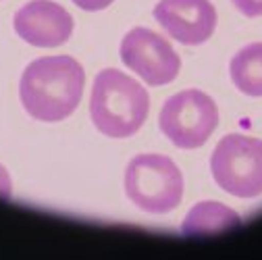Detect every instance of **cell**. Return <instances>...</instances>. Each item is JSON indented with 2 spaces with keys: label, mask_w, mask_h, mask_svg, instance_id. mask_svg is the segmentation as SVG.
<instances>
[{
  "label": "cell",
  "mask_w": 262,
  "mask_h": 260,
  "mask_svg": "<svg viewBox=\"0 0 262 260\" xmlns=\"http://www.w3.org/2000/svg\"><path fill=\"white\" fill-rule=\"evenodd\" d=\"M85 85L83 67L73 56H42L27 64L19 83V98L27 115L56 123L75 113Z\"/></svg>",
  "instance_id": "1"
},
{
  "label": "cell",
  "mask_w": 262,
  "mask_h": 260,
  "mask_svg": "<svg viewBox=\"0 0 262 260\" xmlns=\"http://www.w3.org/2000/svg\"><path fill=\"white\" fill-rule=\"evenodd\" d=\"M150 113V98L142 83L123 71L104 69L96 75L90 115L96 129L106 138H129L140 132Z\"/></svg>",
  "instance_id": "2"
},
{
  "label": "cell",
  "mask_w": 262,
  "mask_h": 260,
  "mask_svg": "<svg viewBox=\"0 0 262 260\" xmlns=\"http://www.w3.org/2000/svg\"><path fill=\"white\" fill-rule=\"evenodd\" d=\"M125 193L140 210L165 214L183 198V175L165 154H140L125 171Z\"/></svg>",
  "instance_id": "3"
},
{
  "label": "cell",
  "mask_w": 262,
  "mask_h": 260,
  "mask_svg": "<svg viewBox=\"0 0 262 260\" xmlns=\"http://www.w3.org/2000/svg\"><path fill=\"white\" fill-rule=\"evenodd\" d=\"M210 171L223 191L235 198H258L262 193V140L242 134L225 136L210 156Z\"/></svg>",
  "instance_id": "4"
},
{
  "label": "cell",
  "mask_w": 262,
  "mask_h": 260,
  "mask_svg": "<svg viewBox=\"0 0 262 260\" xmlns=\"http://www.w3.org/2000/svg\"><path fill=\"white\" fill-rule=\"evenodd\" d=\"M219 125V106L208 94L185 90L162 104L158 127L177 148L193 150L208 142Z\"/></svg>",
  "instance_id": "5"
},
{
  "label": "cell",
  "mask_w": 262,
  "mask_h": 260,
  "mask_svg": "<svg viewBox=\"0 0 262 260\" xmlns=\"http://www.w3.org/2000/svg\"><path fill=\"white\" fill-rule=\"evenodd\" d=\"M121 60L148 85L171 83L181 69V58L173 46L146 27H136L121 42Z\"/></svg>",
  "instance_id": "6"
},
{
  "label": "cell",
  "mask_w": 262,
  "mask_h": 260,
  "mask_svg": "<svg viewBox=\"0 0 262 260\" xmlns=\"http://www.w3.org/2000/svg\"><path fill=\"white\" fill-rule=\"evenodd\" d=\"M17 36L38 48H56L73 34L71 13L52 0H31L23 5L13 19Z\"/></svg>",
  "instance_id": "7"
},
{
  "label": "cell",
  "mask_w": 262,
  "mask_h": 260,
  "mask_svg": "<svg viewBox=\"0 0 262 260\" xmlns=\"http://www.w3.org/2000/svg\"><path fill=\"white\" fill-rule=\"evenodd\" d=\"M154 19L185 46L204 44L216 27V11L210 0H160L154 7Z\"/></svg>",
  "instance_id": "8"
},
{
  "label": "cell",
  "mask_w": 262,
  "mask_h": 260,
  "mask_svg": "<svg viewBox=\"0 0 262 260\" xmlns=\"http://www.w3.org/2000/svg\"><path fill=\"white\" fill-rule=\"evenodd\" d=\"M239 214L229 206L221 202H200L187 212L181 231L185 235H210L239 227Z\"/></svg>",
  "instance_id": "9"
},
{
  "label": "cell",
  "mask_w": 262,
  "mask_h": 260,
  "mask_svg": "<svg viewBox=\"0 0 262 260\" xmlns=\"http://www.w3.org/2000/svg\"><path fill=\"white\" fill-rule=\"evenodd\" d=\"M233 85L246 94L260 98L262 96V42L248 44L242 48L229 64Z\"/></svg>",
  "instance_id": "10"
},
{
  "label": "cell",
  "mask_w": 262,
  "mask_h": 260,
  "mask_svg": "<svg viewBox=\"0 0 262 260\" xmlns=\"http://www.w3.org/2000/svg\"><path fill=\"white\" fill-rule=\"evenodd\" d=\"M233 5L246 17H262V0H233Z\"/></svg>",
  "instance_id": "11"
},
{
  "label": "cell",
  "mask_w": 262,
  "mask_h": 260,
  "mask_svg": "<svg viewBox=\"0 0 262 260\" xmlns=\"http://www.w3.org/2000/svg\"><path fill=\"white\" fill-rule=\"evenodd\" d=\"M71 3L83 11H102V9L111 7L115 0H71Z\"/></svg>",
  "instance_id": "12"
},
{
  "label": "cell",
  "mask_w": 262,
  "mask_h": 260,
  "mask_svg": "<svg viewBox=\"0 0 262 260\" xmlns=\"http://www.w3.org/2000/svg\"><path fill=\"white\" fill-rule=\"evenodd\" d=\"M13 193V183H11V175L9 171L0 165V200H9Z\"/></svg>",
  "instance_id": "13"
}]
</instances>
